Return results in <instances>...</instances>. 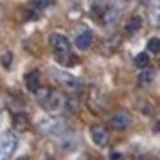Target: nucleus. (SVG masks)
<instances>
[{
  "label": "nucleus",
  "instance_id": "6e6552de",
  "mask_svg": "<svg viewBox=\"0 0 160 160\" xmlns=\"http://www.w3.org/2000/svg\"><path fill=\"white\" fill-rule=\"evenodd\" d=\"M91 42H93V34H91V31H88V29L82 31V32L75 37V47H77L78 50H87V48L91 45Z\"/></svg>",
  "mask_w": 160,
  "mask_h": 160
},
{
  "label": "nucleus",
  "instance_id": "20e7f679",
  "mask_svg": "<svg viewBox=\"0 0 160 160\" xmlns=\"http://www.w3.org/2000/svg\"><path fill=\"white\" fill-rule=\"evenodd\" d=\"M62 127L64 125L58 117H47L38 123L40 131L45 133V135H56V133L62 131Z\"/></svg>",
  "mask_w": 160,
  "mask_h": 160
},
{
  "label": "nucleus",
  "instance_id": "2eb2a0df",
  "mask_svg": "<svg viewBox=\"0 0 160 160\" xmlns=\"http://www.w3.org/2000/svg\"><path fill=\"white\" fill-rule=\"evenodd\" d=\"M152 77H154V74L151 72V71H141L139 74H138V82L141 83V85H148V83H151L152 82Z\"/></svg>",
  "mask_w": 160,
  "mask_h": 160
},
{
  "label": "nucleus",
  "instance_id": "f3484780",
  "mask_svg": "<svg viewBox=\"0 0 160 160\" xmlns=\"http://www.w3.org/2000/svg\"><path fill=\"white\" fill-rule=\"evenodd\" d=\"M51 2L53 0H31V3H32V7L35 8V10H45V8H48L50 5H51Z\"/></svg>",
  "mask_w": 160,
  "mask_h": 160
},
{
  "label": "nucleus",
  "instance_id": "dca6fc26",
  "mask_svg": "<svg viewBox=\"0 0 160 160\" xmlns=\"http://www.w3.org/2000/svg\"><path fill=\"white\" fill-rule=\"evenodd\" d=\"M15 127L18 130H24L26 127H28V115H24V114H19L15 117Z\"/></svg>",
  "mask_w": 160,
  "mask_h": 160
},
{
  "label": "nucleus",
  "instance_id": "6ab92c4d",
  "mask_svg": "<svg viewBox=\"0 0 160 160\" xmlns=\"http://www.w3.org/2000/svg\"><path fill=\"white\" fill-rule=\"evenodd\" d=\"M111 160H123L122 154H118V152H112L111 154Z\"/></svg>",
  "mask_w": 160,
  "mask_h": 160
},
{
  "label": "nucleus",
  "instance_id": "39448f33",
  "mask_svg": "<svg viewBox=\"0 0 160 160\" xmlns=\"http://www.w3.org/2000/svg\"><path fill=\"white\" fill-rule=\"evenodd\" d=\"M109 125L114 128V130H118V131H122L125 128H128L131 125V115L128 112H123V111H120V112H115L111 118H109Z\"/></svg>",
  "mask_w": 160,
  "mask_h": 160
},
{
  "label": "nucleus",
  "instance_id": "7ed1b4c3",
  "mask_svg": "<svg viewBox=\"0 0 160 160\" xmlns=\"http://www.w3.org/2000/svg\"><path fill=\"white\" fill-rule=\"evenodd\" d=\"M50 45L58 56H69L71 55V42L64 34H58V32L51 34L50 35Z\"/></svg>",
  "mask_w": 160,
  "mask_h": 160
},
{
  "label": "nucleus",
  "instance_id": "f03ea898",
  "mask_svg": "<svg viewBox=\"0 0 160 160\" xmlns=\"http://www.w3.org/2000/svg\"><path fill=\"white\" fill-rule=\"evenodd\" d=\"M38 102L48 111H58L62 106V96L56 91L42 90L38 91Z\"/></svg>",
  "mask_w": 160,
  "mask_h": 160
},
{
  "label": "nucleus",
  "instance_id": "4468645a",
  "mask_svg": "<svg viewBox=\"0 0 160 160\" xmlns=\"http://www.w3.org/2000/svg\"><path fill=\"white\" fill-rule=\"evenodd\" d=\"M149 64V56L148 53H139V55L135 58V66H138L139 69H146Z\"/></svg>",
  "mask_w": 160,
  "mask_h": 160
},
{
  "label": "nucleus",
  "instance_id": "0eeeda50",
  "mask_svg": "<svg viewBox=\"0 0 160 160\" xmlns=\"http://www.w3.org/2000/svg\"><path fill=\"white\" fill-rule=\"evenodd\" d=\"M56 80L66 90H71V91H75L80 87V80L68 72H56Z\"/></svg>",
  "mask_w": 160,
  "mask_h": 160
},
{
  "label": "nucleus",
  "instance_id": "1a4fd4ad",
  "mask_svg": "<svg viewBox=\"0 0 160 160\" xmlns=\"http://www.w3.org/2000/svg\"><path fill=\"white\" fill-rule=\"evenodd\" d=\"M24 82H26V87H28L29 91L37 93L38 88H40V74L37 71H31L28 75L24 77Z\"/></svg>",
  "mask_w": 160,
  "mask_h": 160
},
{
  "label": "nucleus",
  "instance_id": "f8f14e48",
  "mask_svg": "<svg viewBox=\"0 0 160 160\" xmlns=\"http://www.w3.org/2000/svg\"><path fill=\"white\" fill-rule=\"evenodd\" d=\"M151 21L160 24V0H154L151 7Z\"/></svg>",
  "mask_w": 160,
  "mask_h": 160
},
{
  "label": "nucleus",
  "instance_id": "9d476101",
  "mask_svg": "<svg viewBox=\"0 0 160 160\" xmlns=\"http://www.w3.org/2000/svg\"><path fill=\"white\" fill-rule=\"evenodd\" d=\"M142 28V19L139 16H131L128 18V21L125 22V32L127 34H135Z\"/></svg>",
  "mask_w": 160,
  "mask_h": 160
},
{
  "label": "nucleus",
  "instance_id": "423d86ee",
  "mask_svg": "<svg viewBox=\"0 0 160 160\" xmlns=\"http://www.w3.org/2000/svg\"><path fill=\"white\" fill-rule=\"evenodd\" d=\"M90 135H91V139L96 146L99 148H104V146H108L109 142V133L106 130L102 125H93L90 128Z\"/></svg>",
  "mask_w": 160,
  "mask_h": 160
},
{
  "label": "nucleus",
  "instance_id": "f257e3e1",
  "mask_svg": "<svg viewBox=\"0 0 160 160\" xmlns=\"http://www.w3.org/2000/svg\"><path fill=\"white\" fill-rule=\"evenodd\" d=\"M18 149V138L15 133L5 131L0 141V160H10Z\"/></svg>",
  "mask_w": 160,
  "mask_h": 160
},
{
  "label": "nucleus",
  "instance_id": "ddd939ff",
  "mask_svg": "<svg viewBox=\"0 0 160 160\" xmlns=\"http://www.w3.org/2000/svg\"><path fill=\"white\" fill-rule=\"evenodd\" d=\"M148 51L154 53V55H160V38L152 37L149 42H148Z\"/></svg>",
  "mask_w": 160,
  "mask_h": 160
},
{
  "label": "nucleus",
  "instance_id": "a211bd4d",
  "mask_svg": "<svg viewBox=\"0 0 160 160\" xmlns=\"http://www.w3.org/2000/svg\"><path fill=\"white\" fill-rule=\"evenodd\" d=\"M11 64H13V53L11 51H5L2 55V66L5 69H10Z\"/></svg>",
  "mask_w": 160,
  "mask_h": 160
},
{
  "label": "nucleus",
  "instance_id": "9b49d317",
  "mask_svg": "<svg viewBox=\"0 0 160 160\" xmlns=\"http://www.w3.org/2000/svg\"><path fill=\"white\" fill-rule=\"evenodd\" d=\"M117 18H118V11L112 7H108L106 8V11L102 13V21L108 24V26H112L117 22Z\"/></svg>",
  "mask_w": 160,
  "mask_h": 160
}]
</instances>
